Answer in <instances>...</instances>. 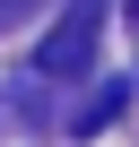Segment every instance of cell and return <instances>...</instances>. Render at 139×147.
<instances>
[{
  "label": "cell",
  "instance_id": "6da1fadb",
  "mask_svg": "<svg viewBox=\"0 0 139 147\" xmlns=\"http://www.w3.org/2000/svg\"><path fill=\"white\" fill-rule=\"evenodd\" d=\"M96 35H104V0H70V9H61V26L35 43V69H44V78H87Z\"/></svg>",
  "mask_w": 139,
  "mask_h": 147
},
{
  "label": "cell",
  "instance_id": "7a4b0ae2",
  "mask_svg": "<svg viewBox=\"0 0 139 147\" xmlns=\"http://www.w3.org/2000/svg\"><path fill=\"white\" fill-rule=\"evenodd\" d=\"M122 104H130V78H113V87H96V95L78 104V121H70V130H78V138H96V130H104V121H113Z\"/></svg>",
  "mask_w": 139,
  "mask_h": 147
},
{
  "label": "cell",
  "instance_id": "3957f363",
  "mask_svg": "<svg viewBox=\"0 0 139 147\" xmlns=\"http://www.w3.org/2000/svg\"><path fill=\"white\" fill-rule=\"evenodd\" d=\"M9 9H18V0H0V18H9Z\"/></svg>",
  "mask_w": 139,
  "mask_h": 147
},
{
  "label": "cell",
  "instance_id": "277c9868",
  "mask_svg": "<svg viewBox=\"0 0 139 147\" xmlns=\"http://www.w3.org/2000/svg\"><path fill=\"white\" fill-rule=\"evenodd\" d=\"M130 9H139V0H130Z\"/></svg>",
  "mask_w": 139,
  "mask_h": 147
}]
</instances>
